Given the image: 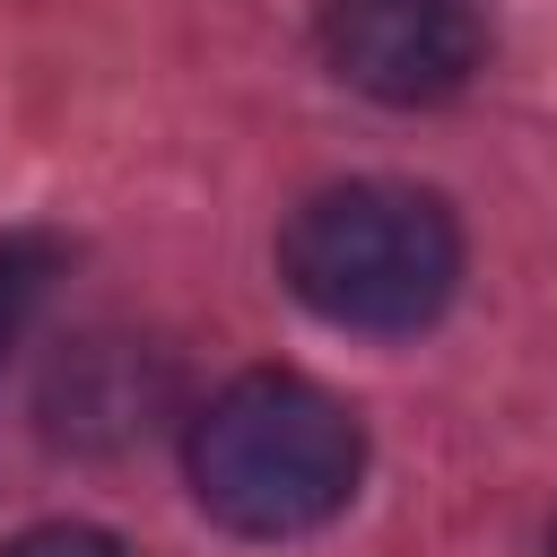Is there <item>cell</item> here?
<instances>
[{
	"instance_id": "obj_1",
	"label": "cell",
	"mask_w": 557,
	"mask_h": 557,
	"mask_svg": "<svg viewBox=\"0 0 557 557\" xmlns=\"http://www.w3.org/2000/svg\"><path fill=\"white\" fill-rule=\"evenodd\" d=\"M183 470L209 522L244 540H296L331 522L366 479L357 418L305 374H235L183 435Z\"/></svg>"
},
{
	"instance_id": "obj_2",
	"label": "cell",
	"mask_w": 557,
	"mask_h": 557,
	"mask_svg": "<svg viewBox=\"0 0 557 557\" xmlns=\"http://www.w3.org/2000/svg\"><path fill=\"white\" fill-rule=\"evenodd\" d=\"M278 278L339 331H426L461 287V226L409 183H331L278 235Z\"/></svg>"
},
{
	"instance_id": "obj_3",
	"label": "cell",
	"mask_w": 557,
	"mask_h": 557,
	"mask_svg": "<svg viewBox=\"0 0 557 557\" xmlns=\"http://www.w3.org/2000/svg\"><path fill=\"white\" fill-rule=\"evenodd\" d=\"M339 87L374 104H444L479 70V9L470 0H322L313 26Z\"/></svg>"
},
{
	"instance_id": "obj_4",
	"label": "cell",
	"mask_w": 557,
	"mask_h": 557,
	"mask_svg": "<svg viewBox=\"0 0 557 557\" xmlns=\"http://www.w3.org/2000/svg\"><path fill=\"white\" fill-rule=\"evenodd\" d=\"M52 270H61V244H52V235H9V244H0V348H9V339L26 331V313L44 305Z\"/></svg>"
},
{
	"instance_id": "obj_5",
	"label": "cell",
	"mask_w": 557,
	"mask_h": 557,
	"mask_svg": "<svg viewBox=\"0 0 557 557\" xmlns=\"http://www.w3.org/2000/svg\"><path fill=\"white\" fill-rule=\"evenodd\" d=\"M0 557H131V548L96 522H44V531H17Z\"/></svg>"
},
{
	"instance_id": "obj_6",
	"label": "cell",
	"mask_w": 557,
	"mask_h": 557,
	"mask_svg": "<svg viewBox=\"0 0 557 557\" xmlns=\"http://www.w3.org/2000/svg\"><path fill=\"white\" fill-rule=\"evenodd\" d=\"M548 557H557V531H548Z\"/></svg>"
}]
</instances>
